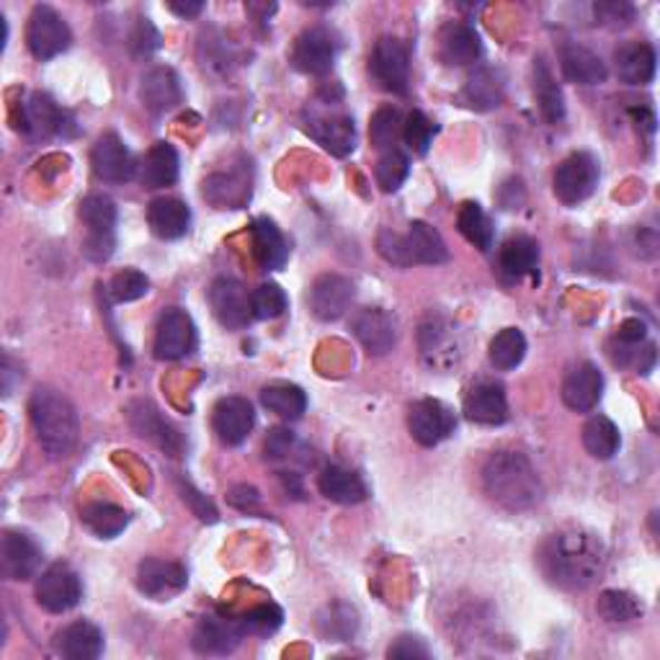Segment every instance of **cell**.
Instances as JSON below:
<instances>
[{
    "label": "cell",
    "instance_id": "d6986e66",
    "mask_svg": "<svg viewBox=\"0 0 660 660\" xmlns=\"http://www.w3.org/2000/svg\"><path fill=\"white\" fill-rule=\"evenodd\" d=\"M42 568V550L23 532H6L0 540V573L8 581H29Z\"/></svg>",
    "mask_w": 660,
    "mask_h": 660
},
{
    "label": "cell",
    "instance_id": "484cf974",
    "mask_svg": "<svg viewBox=\"0 0 660 660\" xmlns=\"http://www.w3.org/2000/svg\"><path fill=\"white\" fill-rule=\"evenodd\" d=\"M68 127V117L47 93H31L27 104H21L19 129L35 137L62 135Z\"/></svg>",
    "mask_w": 660,
    "mask_h": 660
},
{
    "label": "cell",
    "instance_id": "d6a6232c",
    "mask_svg": "<svg viewBox=\"0 0 660 660\" xmlns=\"http://www.w3.org/2000/svg\"><path fill=\"white\" fill-rule=\"evenodd\" d=\"M540 268V243L526 235H516L503 243L499 254V272L503 279L519 282L524 276H534Z\"/></svg>",
    "mask_w": 660,
    "mask_h": 660
},
{
    "label": "cell",
    "instance_id": "6125c7cd",
    "mask_svg": "<svg viewBox=\"0 0 660 660\" xmlns=\"http://www.w3.org/2000/svg\"><path fill=\"white\" fill-rule=\"evenodd\" d=\"M630 114H632L634 121H638L640 127H646L648 132H653V129H656V117H653V111H648V109H632Z\"/></svg>",
    "mask_w": 660,
    "mask_h": 660
},
{
    "label": "cell",
    "instance_id": "74e56055",
    "mask_svg": "<svg viewBox=\"0 0 660 660\" xmlns=\"http://www.w3.org/2000/svg\"><path fill=\"white\" fill-rule=\"evenodd\" d=\"M260 403H264L266 411L276 413L284 421L303 418L307 411L305 390L299 385H292V382H268L260 390Z\"/></svg>",
    "mask_w": 660,
    "mask_h": 660
},
{
    "label": "cell",
    "instance_id": "4fadbf2b",
    "mask_svg": "<svg viewBox=\"0 0 660 660\" xmlns=\"http://www.w3.org/2000/svg\"><path fill=\"white\" fill-rule=\"evenodd\" d=\"M209 307L219 325H225L227 331L246 328L254 317V305H250L248 289L243 287L238 279L230 276H219L209 287Z\"/></svg>",
    "mask_w": 660,
    "mask_h": 660
},
{
    "label": "cell",
    "instance_id": "7a4b0ae2",
    "mask_svg": "<svg viewBox=\"0 0 660 660\" xmlns=\"http://www.w3.org/2000/svg\"><path fill=\"white\" fill-rule=\"evenodd\" d=\"M483 491L495 506L529 511L542 501V480L521 452H495L483 467Z\"/></svg>",
    "mask_w": 660,
    "mask_h": 660
},
{
    "label": "cell",
    "instance_id": "5b68a950",
    "mask_svg": "<svg viewBox=\"0 0 660 660\" xmlns=\"http://www.w3.org/2000/svg\"><path fill=\"white\" fill-rule=\"evenodd\" d=\"M78 217L88 227L83 256L93 264H106L117 248V207L104 194H91L80 201Z\"/></svg>",
    "mask_w": 660,
    "mask_h": 660
},
{
    "label": "cell",
    "instance_id": "277c9868",
    "mask_svg": "<svg viewBox=\"0 0 660 660\" xmlns=\"http://www.w3.org/2000/svg\"><path fill=\"white\" fill-rule=\"evenodd\" d=\"M380 256L390 260L393 266H439L450 260V248L439 230L428 223H411L407 233L401 235L395 230H380L377 235Z\"/></svg>",
    "mask_w": 660,
    "mask_h": 660
},
{
    "label": "cell",
    "instance_id": "ac0fdd59",
    "mask_svg": "<svg viewBox=\"0 0 660 660\" xmlns=\"http://www.w3.org/2000/svg\"><path fill=\"white\" fill-rule=\"evenodd\" d=\"M189 583V573L181 562L174 560H142L140 568H137V589H140L145 597L155 601H168L178 597Z\"/></svg>",
    "mask_w": 660,
    "mask_h": 660
},
{
    "label": "cell",
    "instance_id": "11a10c76",
    "mask_svg": "<svg viewBox=\"0 0 660 660\" xmlns=\"http://www.w3.org/2000/svg\"><path fill=\"white\" fill-rule=\"evenodd\" d=\"M387 656L403 658V660H423V658H431V650L421 638H411V634H405V638L397 640L395 646L387 650Z\"/></svg>",
    "mask_w": 660,
    "mask_h": 660
},
{
    "label": "cell",
    "instance_id": "7402d4cb",
    "mask_svg": "<svg viewBox=\"0 0 660 660\" xmlns=\"http://www.w3.org/2000/svg\"><path fill=\"white\" fill-rule=\"evenodd\" d=\"M93 174L106 184H125L132 181L137 174V162L132 152L127 150V145L119 140V135H104L99 142L93 145L91 152Z\"/></svg>",
    "mask_w": 660,
    "mask_h": 660
},
{
    "label": "cell",
    "instance_id": "8992f818",
    "mask_svg": "<svg viewBox=\"0 0 660 660\" xmlns=\"http://www.w3.org/2000/svg\"><path fill=\"white\" fill-rule=\"evenodd\" d=\"M599 186V160L593 158L591 152H573L568 155L565 160L560 162L555 170V178H552V189H555V197L568 204V207H575L591 197Z\"/></svg>",
    "mask_w": 660,
    "mask_h": 660
},
{
    "label": "cell",
    "instance_id": "9f6ffc18",
    "mask_svg": "<svg viewBox=\"0 0 660 660\" xmlns=\"http://www.w3.org/2000/svg\"><path fill=\"white\" fill-rule=\"evenodd\" d=\"M292 446H295V434L284 428H274L266 439V457L268 460H284L289 457Z\"/></svg>",
    "mask_w": 660,
    "mask_h": 660
},
{
    "label": "cell",
    "instance_id": "681fc988",
    "mask_svg": "<svg viewBox=\"0 0 660 660\" xmlns=\"http://www.w3.org/2000/svg\"><path fill=\"white\" fill-rule=\"evenodd\" d=\"M150 292V279L137 268H125V272L114 274V279L109 282V295L117 305L125 303H135V299L145 297Z\"/></svg>",
    "mask_w": 660,
    "mask_h": 660
},
{
    "label": "cell",
    "instance_id": "9c48e42d",
    "mask_svg": "<svg viewBox=\"0 0 660 660\" xmlns=\"http://www.w3.org/2000/svg\"><path fill=\"white\" fill-rule=\"evenodd\" d=\"M370 70L385 91L405 96L411 86V52L397 37H382L374 45Z\"/></svg>",
    "mask_w": 660,
    "mask_h": 660
},
{
    "label": "cell",
    "instance_id": "6f0895ef",
    "mask_svg": "<svg viewBox=\"0 0 660 660\" xmlns=\"http://www.w3.org/2000/svg\"><path fill=\"white\" fill-rule=\"evenodd\" d=\"M132 47L140 55H150L160 47V35L155 31L150 19H140V23H137V31L132 35Z\"/></svg>",
    "mask_w": 660,
    "mask_h": 660
},
{
    "label": "cell",
    "instance_id": "bcb514c9",
    "mask_svg": "<svg viewBox=\"0 0 660 660\" xmlns=\"http://www.w3.org/2000/svg\"><path fill=\"white\" fill-rule=\"evenodd\" d=\"M248 194L250 186L235 176H211L209 181H204V197L223 209L240 207Z\"/></svg>",
    "mask_w": 660,
    "mask_h": 660
},
{
    "label": "cell",
    "instance_id": "7dc6e473",
    "mask_svg": "<svg viewBox=\"0 0 660 660\" xmlns=\"http://www.w3.org/2000/svg\"><path fill=\"white\" fill-rule=\"evenodd\" d=\"M407 174H411V162H407L401 150H387L382 152L377 160V168H374V178H377L380 189L385 194H393L405 184Z\"/></svg>",
    "mask_w": 660,
    "mask_h": 660
},
{
    "label": "cell",
    "instance_id": "db71d44e",
    "mask_svg": "<svg viewBox=\"0 0 660 660\" xmlns=\"http://www.w3.org/2000/svg\"><path fill=\"white\" fill-rule=\"evenodd\" d=\"M593 11H597V19L601 23H609V27H627L634 19V8L630 3H617V0L597 3Z\"/></svg>",
    "mask_w": 660,
    "mask_h": 660
},
{
    "label": "cell",
    "instance_id": "f1b7e54d",
    "mask_svg": "<svg viewBox=\"0 0 660 660\" xmlns=\"http://www.w3.org/2000/svg\"><path fill=\"white\" fill-rule=\"evenodd\" d=\"M240 627L235 619H219V617H204L194 630L191 646L204 656H227L240 646Z\"/></svg>",
    "mask_w": 660,
    "mask_h": 660
},
{
    "label": "cell",
    "instance_id": "e575fe53",
    "mask_svg": "<svg viewBox=\"0 0 660 660\" xmlns=\"http://www.w3.org/2000/svg\"><path fill=\"white\" fill-rule=\"evenodd\" d=\"M57 650L70 660H96L104 653V632L93 622H72L57 634Z\"/></svg>",
    "mask_w": 660,
    "mask_h": 660
},
{
    "label": "cell",
    "instance_id": "c3c4849f",
    "mask_svg": "<svg viewBox=\"0 0 660 660\" xmlns=\"http://www.w3.org/2000/svg\"><path fill=\"white\" fill-rule=\"evenodd\" d=\"M235 622H238L243 634H260V638H266V634H274L279 630L284 622V611L276 604H258L246 611L240 619H235Z\"/></svg>",
    "mask_w": 660,
    "mask_h": 660
},
{
    "label": "cell",
    "instance_id": "f35d334b",
    "mask_svg": "<svg viewBox=\"0 0 660 660\" xmlns=\"http://www.w3.org/2000/svg\"><path fill=\"white\" fill-rule=\"evenodd\" d=\"M534 96L536 104H540L542 117L550 125H560L565 119V99H562L558 80L552 76L550 65L544 62V57H534Z\"/></svg>",
    "mask_w": 660,
    "mask_h": 660
},
{
    "label": "cell",
    "instance_id": "ee69618b",
    "mask_svg": "<svg viewBox=\"0 0 660 660\" xmlns=\"http://www.w3.org/2000/svg\"><path fill=\"white\" fill-rule=\"evenodd\" d=\"M491 362L495 370L509 372L524 362L526 356V338L519 328H503L499 336L491 341Z\"/></svg>",
    "mask_w": 660,
    "mask_h": 660
},
{
    "label": "cell",
    "instance_id": "680465c9",
    "mask_svg": "<svg viewBox=\"0 0 660 660\" xmlns=\"http://www.w3.org/2000/svg\"><path fill=\"white\" fill-rule=\"evenodd\" d=\"M646 338H648V328H646V323L638 321V317H630V321H624L617 331L619 344L638 346V344H646Z\"/></svg>",
    "mask_w": 660,
    "mask_h": 660
},
{
    "label": "cell",
    "instance_id": "44dd1931",
    "mask_svg": "<svg viewBox=\"0 0 660 660\" xmlns=\"http://www.w3.org/2000/svg\"><path fill=\"white\" fill-rule=\"evenodd\" d=\"M256 426V413L246 397L230 395L223 397L211 411V428H215L217 439L227 446H238L248 439L250 431Z\"/></svg>",
    "mask_w": 660,
    "mask_h": 660
},
{
    "label": "cell",
    "instance_id": "7c38bea8",
    "mask_svg": "<svg viewBox=\"0 0 660 660\" xmlns=\"http://www.w3.org/2000/svg\"><path fill=\"white\" fill-rule=\"evenodd\" d=\"M127 421H129V428H132L140 439H145V442L155 444L158 450L170 454V457H178V454H181L184 450L181 434H178V431L162 418V413L150 401L129 403Z\"/></svg>",
    "mask_w": 660,
    "mask_h": 660
},
{
    "label": "cell",
    "instance_id": "f5cc1de1",
    "mask_svg": "<svg viewBox=\"0 0 660 660\" xmlns=\"http://www.w3.org/2000/svg\"><path fill=\"white\" fill-rule=\"evenodd\" d=\"M178 493H181V499L186 506H189L197 516L204 521V524H215V521L219 519L217 516V509L215 503H211L207 495H201L197 487H194L189 480H178Z\"/></svg>",
    "mask_w": 660,
    "mask_h": 660
},
{
    "label": "cell",
    "instance_id": "8fae6325",
    "mask_svg": "<svg viewBox=\"0 0 660 660\" xmlns=\"http://www.w3.org/2000/svg\"><path fill=\"white\" fill-rule=\"evenodd\" d=\"M338 55V42L331 29H305L292 47V65L305 76H328Z\"/></svg>",
    "mask_w": 660,
    "mask_h": 660
},
{
    "label": "cell",
    "instance_id": "ab89813d",
    "mask_svg": "<svg viewBox=\"0 0 660 660\" xmlns=\"http://www.w3.org/2000/svg\"><path fill=\"white\" fill-rule=\"evenodd\" d=\"M583 446L593 460L607 462L614 457L619 446H622V436H619L614 421L607 418V415H593V418H589V423L583 426Z\"/></svg>",
    "mask_w": 660,
    "mask_h": 660
},
{
    "label": "cell",
    "instance_id": "3957f363",
    "mask_svg": "<svg viewBox=\"0 0 660 660\" xmlns=\"http://www.w3.org/2000/svg\"><path fill=\"white\" fill-rule=\"evenodd\" d=\"M31 426L37 431V442L50 460H65L76 450L80 423L72 403L52 387H37L29 401Z\"/></svg>",
    "mask_w": 660,
    "mask_h": 660
},
{
    "label": "cell",
    "instance_id": "4dcf8cb0",
    "mask_svg": "<svg viewBox=\"0 0 660 660\" xmlns=\"http://www.w3.org/2000/svg\"><path fill=\"white\" fill-rule=\"evenodd\" d=\"M480 55H483V42H480V35L470 23H450V27L442 29V37H439V57H442L446 65L462 68V65L477 62Z\"/></svg>",
    "mask_w": 660,
    "mask_h": 660
},
{
    "label": "cell",
    "instance_id": "d4e9b609",
    "mask_svg": "<svg viewBox=\"0 0 660 660\" xmlns=\"http://www.w3.org/2000/svg\"><path fill=\"white\" fill-rule=\"evenodd\" d=\"M560 68H562V76H565L570 83H578V86H601L607 83L609 78L607 62L601 60L597 52L589 50V47L575 45V42L562 45Z\"/></svg>",
    "mask_w": 660,
    "mask_h": 660
},
{
    "label": "cell",
    "instance_id": "f6af8a7d",
    "mask_svg": "<svg viewBox=\"0 0 660 660\" xmlns=\"http://www.w3.org/2000/svg\"><path fill=\"white\" fill-rule=\"evenodd\" d=\"M370 137L372 145L382 152L397 150L395 145L403 137V117L401 111L393 109V106H382L380 111H374L370 121Z\"/></svg>",
    "mask_w": 660,
    "mask_h": 660
},
{
    "label": "cell",
    "instance_id": "4316f807",
    "mask_svg": "<svg viewBox=\"0 0 660 660\" xmlns=\"http://www.w3.org/2000/svg\"><path fill=\"white\" fill-rule=\"evenodd\" d=\"M617 76L627 86H648L653 83L658 55L648 42H627L614 52Z\"/></svg>",
    "mask_w": 660,
    "mask_h": 660
},
{
    "label": "cell",
    "instance_id": "ffe728a7",
    "mask_svg": "<svg viewBox=\"0 0 660 660\" xmlns=\"http://www.w3.org/2000/svg\"><path fill=\"white\" fill-rule=\"evenodd\" d=\"M305 129L317 145H323V148L331 155H336V158H346V155H352L356 148L354 119L346 117V114L309 111Z\"/></svg>",
    "mask_w": 660,
    "mask_h": 660
},
{
    "label": "cell",
    "instance_id": "1f68e13d",
    "mask_svg": "<svg viewBox=\"0 0 660 660\" xmlns=\"http://www.w3.org/2000/svg\"><path fill=\"white\" fill-rule=\"evenodd\" d=\"M148 225L150 230L162 240H178L189 233L191 209L181 199L160 197L152 199L148 207Z\"/></svg>",
    "mask_w": 660,
    "mask_h": 660
},
{
    "label": "cell",
    "instance_id": "836d02e7",
    "mask_svg": "<svg viewBox=\"0 0 660 660\" xmlns=\"http://www.w3.org/2000/svg\"><path fill=\"white\" fill-rule=\"evenodd\" d=\"M250 238H254L256 260L260 264V268H266V272H279V268L289 260V246L274 219L268 217L254 219V225H250Z\"/></svg>",
    "mask_w": 660,
    "mask_h": 660
},
{
    "label": "cell",
    "instance_id": "52a82bcc",
    "mask_svg": "<svg viewBox=\"0 0 660 660\" xmlns=\"http://www.w3.org/2000/svg\"><path fill=\"white\" fill-rule=\"evenodd\" d=\"M37 604L50 614H65L83 599V583L68 562H55L37 578Z\"/></svg>",
    "mask_w": 660,
    "mask_h": 660
},
{
    "label": "cell",
    "instance_id": "e0dca14e",
    "mask_svg": "<svg viewBox=\"0 0 660 660\" xmlns=\"http://www.w3.org/2000/svg\"><path fill=\"white\" fill-rule=\"evenodd\" d=\"M354 282L341 274H323L317 276L313 287H309V309L317 321L333 323L346 315V309L354 303Z\"/></svg>",
    "mask_w": 660,
    "mask_h": 660
},
{
    "label": "cell",
    "instance_id": "8d00e7d4",
    "mask_svg": "<svg viewBox=\"0 0 660 660\" xmlns=\"http://www.w3.org/2000/svg\"><path fill=\"white\" fill-rule=\"evenodd\" d=\"M178 178V152L174 145L155 142L140 166V181L148 189H166Z\"/></svg>",
    "mask_w": 660,
    "mask_h": 660
},
{
    "label": "cell",
    "instance_id": "f907efd6",
    "mask_svg": "<svg viewBox=\"0 0 660 660\" xmlns=\"http://www.w3.org/2000/svg\"><path fill=\"white\" fill-rule=\"evenodd\" d=\"M250 305H254V317H258V321H274V317L284 315L289 299H287V292H284L279 284L268 282V284H260L254 295H250Z\"/></svg>",
    "mask_w": 660,
    "mask_h": 660
},
{
    "label": "cell",
    "instance_id": "b9f144b4",
    "mask_svg": "<svg viewBox=\"0 0 660 660\" xmlns=\"http://www.w3.org/2000/svg\"><path fill=\"white\" fill-rule=\"evenodd\" d=\"M457 227L464 235V240L472 243L477 250H491L493 248V223L491 217L485 215V209L480 207L477 201H464L457 215Z\"/></svg>",
    "mask_w": 660,
    "mask_h": 660
},
{
    "label": "cell",
    "instance_id": "60d3db41",
    "mask_svg": "<svg viewBox=\"0 0 660 660\" xmlns=\"http://www.w3.org/2000/svg\"><path fill=\"white\" fill-rule=\"evenodd\" d=\"M80 519H83V524L91 529L96 536H101V540H114V536H119L129 524V513L125 509L104 501L88 503V506L80 511Z\"/></svg>",
    "mask_w": 660,
    "mask_h": 660
},
{
    "label": "cell",
    "instance_id": "83f0119b",
    "mask_svg": "<svg viewBox=\"0 0 660 660\" xmlns=\"http://www.w3.org/2000/svg\"><path fill=\"white\" fill-rule=\"evenodd\" d=\"M140 101L152 114H166L181 104V80L170 68H152L140 80Z\"/></svg>",
    "mask_w": 660,
    "mask_h": 660
},
{
    "label": "cell",
    "instance_id": "6da1fadb",
    "mask_svg": "<svg viewBox=\"0 0 660 660\" xmlns=\"http://www.w3.org/2000/svg\"><path fill=\"white\" fill-rule=\"evenodd\" d=\"M540 562L544 575L560 589L583 591L604 570L607 548L601 536L589 529L568 526L548 536V542L542 544Z\"/></svg>",
    "mask_w": 660,
    "mask_h": 660
},
{
    "label": "cell",
    "instance_id": "603a6c76",
    "mask_svg": "<svg viewBox=\"0 0 660 660\" xmlns=\"http://www.w3.org/2000/svg\"><path fill=\"white\" fill-rule=\"evenodd\" d=\"M601 393H604V377L591 362L578 364L562 382V403L575 413H591L599 405Z\"/></svg>",
    "mask_w": 660,
    "mask_h": 660
},
{
    "label": "cell",
    "instance_id": "94428289",
    "mask_svg": "<svg viewBox=\"0 0 660 660\" xmlns=\"http://www.w3.org/2000/svg\"><path fill=\"white\" fill-rule=\"evenodd\" d=\"M168 11L181 16V19H194V16L204 11V3H199V0H194V3H168Z\"/></svg>",
    "mask_w": 660,
    "mask_h": 660
},
{
    "label": "cell",
    "instance_id": "f546056e",
    "mask_svg": "<svg viewBox=\"0 0 660 660\" xmlns=\"http://www.w3.org/2000/svg\"><path fill=\"white\" fill-rule=\"evenodd\" d=\"M506 96V78L495 68H477L467 78L462 91V104L475 111H493L503 104Z\"/></svg>",
    "mask_w": 660,
    "mask_h": 660
},
{
    "label": "cell",
    "instance_id": "91938a15",
    "mask_svg": "<svg viewBox=\"0 0 660 660\" xmlns=\"http://www.w3.org/2000/svg\"><path fill=\"white\" fill-rule=\"evenodd\" d=\"M230 503L240 511H254V509H258V503H260V493L250 485H238V487H233Z\"/></svg>",
    "mask_w": 660,
    "mask_h": 660
},
{
    "label": "cell",
    "instance_id": "ba28073f",
    "mask_svg": "<svg viewBox=\"0 0 660 660\" xmlns=\"http://www.w3.org/2000/svg\"><path fill=\"white\" fill-rule=\"evenodd\" d=\"M72 35L68 21L50 6H37L29 16L27 45L37 60H52V57L70 50Z\"/></svg>",
    "mask_w": 660,
    "mask_h": 660
},
{
    "label": "cell",
    "instance_id": "2e32d148",
    "mask_svg": "<svg viewBox=\"0 0 660 660\" xmlns=\"http://www.w3.org/2000/svg\"><path fill=\"white\" fill-rule=\"evenodd\" d=\"M352 328L358 344H362L372 356H385L393 352L397 346V336H401L395 315H390L387 309L382 307L358 309L352 321Z\"/></svg>",
    "mask_w": 660,
    "mask_h": 660
},
{
    "label": "cell",
    "instance_id": "816d5d0a",
    "mask_svg": "<svg viewBox=\"0 0 660 660\" xmlns=\"http://www.w3.org/2000/svg\"><path fill=\"white\" fill-rule=\"evenodd\" d=\"M403 137L415 155H426L428 145L434 142L436 137V125L431 121L423 111H413L407 114L405 125H403Z\"/></svg>",
    "mask_w": 660,
    "mask_h": 660
},
{
    "label": "cell",
    "instance_id": "5bb4252c",
    "mask_svg": "<svg viewBox=\"0 0 660 660\" xmlns=\"http://www.w3.org/2000/svg\"><path fill=\"white\" fill-rule=\"evenodd\" d=\"M197 348V328L184 309L170 307L160 315L158 331H155V356L160 362H176L189 356Z\"/></svg>",
    "mask_w": 660,
    "mask_h": 660
},
{
    "label": "cell",
    "instance_id": "7bdbcfd3",
    "mask_svg": "<svg viewBox=\"0 0 660 660\" xmlns=\"http://www.w3.org/2000/svg\"><path fill=\"white\" fill-rule=\"evenodd\" d=\"M597 611L601 614V619H607L609 624H627V622H634V619H640L646 607H642V601L630 591L609 589V591H601V597L597 601Z\"/></svg>",
    "mask_w": 660,
    "mask_h": 660
},
{
    "label": "cell",
    "instance_id": "30bf717a",
    "mask_svg": "<svg viewBox=\"0 0 660 660\" xmlns=\"http://www.w3.org/2000/svg\"><path fill=\"white\" fill-rule=\"evenodd\" d=\"M418 346L423 362L439 372L452 370L464 354L457 328L450 321H442V317H434V321L421 325Z\"/></svg>",
    "mask_w": 660,
    "mask_h": 660
},
{
    "label": "cell",
    "instance_id": "cb8c5ba5",
    "mask_svg": "<svg viewBox=\"0 0 660 660\" xmlns=\"http://www.w3.org/2000/svg\"><path fill=\"white\" fill-rule=\"evenodd\" d=\"M464 415L480 426H501L509 418V401L503 387L495 382H480L464 397Z\"/></svg>",
    "mask_w": 660,
    "mask_h": 660
},
{
    "label": "cell",
    "instance_id": "d590c367",
    "mask_svg": "<svg viewBox=\"0 0 660 660\" xmlns=\"http://www.w3.org/2000/svg\"><path fill=\"white\" fill-rule=\"evenodd\" d=\"M317 487L325 499L341 506H356V503L366 501V485L364 480L356 475L354 470L341 467V464H331L317 477Z\"/></svg>",
    "mask_w": 660,
    "mask_h": 660
},
{
    "label": "cell",
    "instance_id": "9a60e30c",
    "mask_svg": "<svg viewBox=\"0 0 660 660\" xmlns=\"http://www.w3.org/2000/svg\"><path fill=\"white\" fill-rule=\"evenodd\" d=\"M407 428L421 446H439L454 434L457 418H454L450 405L426 397V401L413 403L411 413H407Z\"/></svg>",
    "mask_w": 660,
    "mask_h": 660
}]
</instances>
